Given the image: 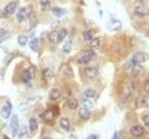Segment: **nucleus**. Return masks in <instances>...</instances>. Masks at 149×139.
Returning <instances> with one entry per match:
<instances>
[{
	"mask_svg": "<svg viewBox=\"0 0 149 139\" xmlns=\"http://www.w3.org/2000/svg\"><path fill=\"white\" fill-rule=\"evenodd\" d=\"M94 57H95L94 50H92V49L87 50V51L79 58V60H78V62L81 63V64H88V63L90 60H92Z\"/></svg>",
	"mask_w": 149,
	"mask_h": 139,
	"instance_id": "obj_1",
	"label": "nucleus"
},
{
	"mask_svg": "<svg viewBox=\"0 0 149 139\" xmlns=\"http://www.w3.org/2000/svg\"><path fill=\"white\" fill-rule=\"evenodd\" d=\"M31 15V10L30 7H23L19 10L17 13V20L19 22H24L27 18H29Z\"/></svg>",
	"mask_w": 149,
	"mask_h": 139,
	"instance_id": "obj_2",
	"label": "nucleus"
},
{
	"mask_svg": "<svg viewBox=\"0 0 149 139\" xmlns=\"http://www.w3.org/2000/svg\"><path fill=\"white\" fill-rule=\"evenodd\" d=\"M149 14V9L144 5H139L134 8V15L139 17V18H143Z\"/></svg>",
	"mask_w": 149,
	"mask_h": 139,
	"instance_id": "obj_3",
	"label": "nucleus"
},
{
	"mask_svg": "<svg viewBox=\"0 0 149 139\" xmlns=\"http://www.w3.org/2000/svg\"><path fill=\"white\" fill-rule=\"evenodd\" d=\"M11 111H12V106H11V103L10 101H7L5 103V105L3 106L1 111H0V114H1V117L3 119H8L10 118V114H11Z\"/></svg>",
	"mask_w": 149,
	"mask_h": 139,
	"instance_id": "obj_4",
	"label": "nucleus"
},
{
	"mask_svg": "<svg viewBox=\"0 0 149 139\" xmlns=\"http://www.w3.org/2000/svg\"><path fill=\"white\" fill-rule=\"evenodd\" d=\"M18 129H19V119H18V115L15 114L12 116L11 121H10V130L13 136H15L16 134H17Z\"/></svg>",
	"mask_w": 149,
	"mask_h": 139,
	"instance_id": "obj_5",
	"label": "nucleus"
},
{
	"mask_svg": "<svg viewBox=\"0 0 149 139\" xmlns=\"http://www.w3.org/2000/svg\"><path fill=\"white\" fill-rule=\"evenodd\" d=\"M130 132H131V134L132 136H134V137H141V136H143L144 134V127H142V126H140V125H134V126H132V127L131 128L130 130Z\"/></svg>",
	"mask_w": 149,
	"mask_h": 139,
	"instance_id": "obj_6",
	"label": "nucleus"
},
{
	"mask_svg": "<svg viewBox=\"0 0 149 139\" xmlns=\"http://www.w3.org/2000/svg\"><path fill=\"white\" fill-rule=\"evenodd\" d=\"M132 62L134 63V65H140L141 63H143L146 60V54H144L142 52H137L133 55V57L131 58Z\"/></svg>",
	"mask_w": 149,
	"mask_h": 139,
	"instance_id": "obj_7",
	"label": "nucleus"
},
{
	"mask_svg": "<svg viewBox=\"0 0 149 139\" xmlns=\"http://www.w3.org/2000/svg\"><path fill=\"white\" fill-rule=\"evenodd\" d=\"M84 73L89 79H93L95 77H97L99 71L96 68H94V67H87L84 70Z\"/></svg>",
	"mask_w": 149,
	"mask_h": 139,
	"instance_id": "obj_8",
	"label": "nucleus"
},
{
	"mask_svg": "<svg viewBox=\"0 0 149 139\" xmlns=\"http://www.w3.org/2000/svg\"><path fill=\"white\" fill-rule=\"evenodd\" d=\"M16 8H17V3L15 1H11L6 5L4 8V13H6V15H11L14 13Z\"/></svg>",
	"mask_w": 149,
	"mask_h": 139,
	"instance_id": "obj_9",
	"label": "nucleus"
},
{
	"mask_svg": "<svg viewBox=\"0 0 149 139\" xmlns=\"http://www.w3.org/2000/svg\"><path fill=\"white\" fill-rule=\"evenodd\" d=\"M48 38L51 44H58L59 43V32L52 31L51 33H49Z\"/></svg>",
	"mask_w": 149,
	"mask_h": 139,
	"instance_id": "obj_10",
	"label": "nucleus"
},
{
	"mask_svg": "<svg viewBox=\"0 0 149 139\" xmlns=\"http://www.w3.org/2000/svg\"><path fill=\"white\" fill-rule=\"evenodd\" d=\"M39 1H40V6H41L42 11L46 12V11H49V9H51V7H52L51 0H39Z\"/></svg>",
	"mask_w": 149,
	"mask_h": 139,
	"instance_id": "obj_11",
	"label": "nucleus"
},
{
	"mask_svg": "<svg viewBox=\"0 0 149 139\" xmlns=\"http://www.w3.org/2000/svg\"><path fill=\"white\" fill-rule=\"evenodd\" d=\"M79 116L82 118L83 120H89L90 117V111L88 108H81L79 109Z\"/></svg>",
	"mask_w": 149,
	"mask_h": 139,
	"instance_id": "obj_12",
	"label": "nucleus"
},
{
	"mask_svg": "<svg viewBox=\"0 0 149 139\" xmlns=\"http://www.w3.org/2000/svg\"><path fill=\"white\" fill-rule=\"evenodd\" d=\"M60 125L65 131H69L70 130V121L67 118H62L60 120Z\"/></svg>",
	"mask_w": 149,
	"mask_h": 139,
	"instance_id": "obj_13",
	"label": "nucleus"
},
{
	"mask_svg": "<svg viewBox=\"0 0 149 139\" xmlns=\"http://www.w3.org/2000/svg\"><path fill=\"white\" fill-rule=\"evenodd\" d=\"M66 105L70 109H76L78 107V101L76 98H70L67 100Z\"/></svg>",
	"mask_w": 149,
	"mask_h": 139,
	"instance_id": "obj_14",
	"label": "nucleus"
},
{
	"mask_svg": "<svg viewBox=\"0 0 149 139\" xmlns=\"http://www.w3.org/2000/svg\"><path fill=\"white\" fill-rule=\"evenodd\" d=\"M54 117H55V114H54V112H53V109H49V111H47L46 112L44 113V115H43L44 120L47 121H52V119Z\"/></svg>",
	"mask_w": 149,
	"mask_h": 139,
	"instance_id": "obj_15",
	"label": "nucleus"
},
{
	"mask_svg": "<svg viewBox=\"0 0 149 139\" xmlns=\"http://www.w3.org/2000/svg\"><path fill=\"white\" fill-rule=\"evenodd\" d=\"M65 9H64V8H61V7H53L52 8V14L56 16V17H62L64 16L65 14Z\"/></svg>",
	"mask_w": 149,
	"mask_h": 139,
	"instance_id": "obj_16",
	"label": "nucleus"
},
{
	"mask_svg": "<svg viewBox=\"0 0 149 139\" xmlns=\"http://www.w3.org/2000/svg\"><path fill=\"white\" fill-rule=\"evenodd\" d=\"M22 79L24 83H28L30 82V80L32 79V73L29 70H25L23 71V73L22 74Z\"/></svg>",
	"mask_w": 149,
	"mask_h": 139,
	"instance_id": "obj_17",
	"label": "nucleus"
},
{
	"mask_svg": "<svg viewBox=\"0 0 149 139\" xmlns=\"http://www.w3.org/2000/svg\"><path fill=\"white\" fill-rule=\"evenodd\" d=\"M61 96V92L58 89H52L51 92H49V98L51 100H57Z\"/></svg>",
	"mask_w": 149,
	"mask_h": 139,
	"instance_id": "obj_18",
	"label": "nucleus"
},
{
	"mask_svg": "<svg viewBox=\"0 0 149 139\" xmlns=\"http://www.w3.org/2000/svg\"><path fill=\"white\" fill-rule=\"evenodd\" d=\"M29 46H30V48L33 50L34 52H36L37 49H38V39L37 38H34L30 41V43H29Z\"/></svg>",
	"mask_w": 149,
	"mask_h": 139,
	"instance_id": "obj_19",
	"label": "nucleus"
},
{
	"mask_svg": "<svg viewBox=\"0 0 149 139\" xmlns=\"http://www.w3.org/2000/svg\"><path fill=\"white\" fill-rule=\"evenodd\" d=\"M83 95L87 98H94V96H96L97 93L94 89H87V90L84 91Z\"/></svg>",
	"mask_w": 149,
	"mask_h": 139,
	"instance_id": "obj_20",
	"label": "nucleus"
},
{
	"mask_svg": "<svg viewBox=\"0 0 149 139\" xmlns=\"http://www.w3.org/2000/svg\"><path fill=\"white\" fill-rule=\"evenodd\" d=\"M90 48L92 50H97L99 47H100V39L99 38H93L90 43Z\"/></svg>",
	"mask_w": 149,
	"mask_h": 139,
	"instance_id": "obj_21",
	"label": "nucleus"
},
{
	"mask_svg": "<svg viewBox=\"0 0 149 139\" xmlns=\"http://www.w3.org/2000/svg\"><path fill=\"white\" fill-rule=\"evenodd\" d=\"M29 128H30V130L32 132L36 131L37 128H38L37 121H36V119H34V118H32V119H30V121H29Z\"/></svg>",
	"mask_w": 149,
	"mask_h": 139,
	"instance_id": "obj_22",
	"label": "nucleus"
},
{
	"mask_svg": "<svg viewBox=\"0 0 149 139\" xmlns=\"http://www.w3.org/2000/svg\"><path fill=\"white\" fill-rule=\"evenodd\" d=\"M82 104H83V106L85 108H92L94 106L93 101L90 99V98H87L82 99Z\"/></svg>",
	"mask_w": 149,
	"mask_h": 139,
	"instance_id": "obj_23",
	"label": "nucleus"
},
{
	"mask_svg": "<svg viewBox=\"0 0 149 139\" xmlns=\"http://www.w3.org/2000/svg\"><path fill=\"white\" fill-rule=\"evenodd\" d=\"M111 24H112V26H110V28H111V30L112 31H118V30H119V29L121 28V23L118 22V20H114L113 22H111Z\"/></svg>",
	"mask_w": 149,
	"mask_h": 139,
	"instance_id": "obj_24",
	"label": "nucleus"
},
{
	"mask_svg": "<svg viewBox=\"0 0 149 139\" xmlns=\"http://www.w3.org/2000/svg\"><path fill=\"white\" fill-rule=\"evenodd\" d=\"M72 45H73V43H72V40H68L66 43L63 46V50L64 53H69L70 51H71L72 49Z\"/></svg>",
	"mask_w": 149,
	"mask_h": 139,
	"instance_id": "obj_25",
	"label": "nucleus"
},
{
	"mask_svg": "<svg viewBox=\"0 0 149 139\" xmlns=\"http://www.w3.org/2000/svg\"><path fill=\"white\" fill-rule=\"evenodd\" d=\"M143 71V68L141 67L140 65H136L133 67V70H132V74L134 75V76H138L141 73H142Z\"/></svg>",
	"mask_w": 149,
	"mask_h": 139,
	"instance_id": "obj_26",
	"label": "nucleus"
},
{
	"mask_svg": "<svg viewBox=\"0 0 149 139\" xmlns=\"http://www.w3.org/2000/svg\"><path fill=\"white\" fill-rule=\"evenodd\" d=\"M83 38L85 41H92L93 39L92 33L90 31H85L83 32Z\"/></svg>",
	"mask_w": 149,
	"mask_h": 139,
	"instance_id": "obj_27",
	"label": "nucleus"
},
{
	"mask_svg": "<svg viewBox=\"0 0 149 139\" xmlns=\"http://www.w3.org/2000/svg\"><path fill=\"white\" fill-rule=\"evenodd\" d=\"M66 35H67V31H66V29H64V28L61 29L59 32V43L65 38Z\"/></svg>",
	"mask_w": 149,
	"mask_h": 139,
	"instance_id": "obj_28",
	"label": "nucleus"
},
{
	"mask_svg": "<svg viewBox=\"0 0 149 139\" xmlns=\"http://www.w3.org/2000/svg\"><path fill=\"white\" fill-rule=\"evenodd\" d=\"M27 43V37L24 36V35H20L18 37V44L21 46H24Z\"/></svg>",
	"mask_w": 149,
	"mask_h": 139,
	"instance_id": "obj_29",
	"label": "nucleus"
},
{
	"mask_svg": "<svg viewBox=\"0 0 149 139\" xmlns=\"http://www.w3.org/2000/svg\"><path fill=\"white\" fill-rule=\"evenodd\" d=\"M29 19H30V24H31V27H35L36 24V17L34 13H31L30 17H29Z\"/></svg>",
	"mask_w": 149,
	"mask_h": 139,
	"instance_id": "obj_30",
	"label": "nucleus"
},
{
	"mask_svg": "<svg viewBox=\"0 0 149 139\" xmlns=\"http://www.w3.org/2000/svg\"><path fill=\"white\" fill-rule=\"evenodd\" d=\"M140 103L143 107H149V98H147V96L142 98V99H141V101H140Z\"/></svg>",
	"mask_w": 149,
	"mask_h": 139,
	"instance_id": "obj_31",
	"label": "nucleus"
},
{
	"mask_svg": "<svg viewBox=\"0 0 149 139\" xmlns=\"http://www.w3.org/2000/svg\"><path fill=\"white\" fill-rule=\"evenodd\" d=\"M7 38H9V33H8L6 30L2 29L1 30V39H0V42H2L3 40H5Z\"/></svg>",
	"mask_w": 149,
	"mask_h": 139,
	"instance_id": "obj_32",
	"label": "nucleus"
},
{
	"mask_svg": "<svg viewBox=\"0 0 149 139\" xmlns=\"http://www.w3.org/2000/svg\"><path fill=\"white\" fill-rule=\"evenodd\" d=\"M64 73L68 76H73V71L70 66H65V70H64Z\"/></svg>",
	"mask_w": 149,
	"mask_h": 139,
	"instance_id": "obj_33",
	"label": "nucleus"
},
{
	"mask_svg": "<svg viewBox=\"0 0 149 139\" xmlns=\"http://www.w3.org/2000/svg\"><path fill=\"white\" fill-rule=\"evenodd\" d=\"M142 121H143V123L146 126V127H149V115L146 114V115H144L142 117Z\"/></svg>",
	"mask_w": 149,
	"mask_h": 139,
	"instance_id": "obj_34",
	"label": "nucleus"
},
{
	"mask_svg": "<svg viewBox=\"0 0 149 139\" xmlns=\"http://www.w3.org/2000/svg\"><path fill=\"white\" fill-rule=\"evenodd\" d=\"M144 91H146V94H148V95H149V79H148V80H146V83H144Z\"/></svg>",
	"mask_w": 149,
	"mask_h": 139,
	"instance_id": "obj_35",
	"label": "nucleus"
},
{
	"mask_svg": "<svg viewBox=\"0 0 149 139\" xmlns=\"http://www.w3.org/2000/svg\"><path fill=\"white\" fill-rule=\"evenodd\" d=\"M86 139H97V136H95V134H90Z\"/></svg>",
	"mask_w": 149,
	"mask_h": 139,
	"instance_id": "obj_36",
	"label": "nucleus"
},
{
	"mask_svg": "<svg viewBox=\"0 0 149 139\" xmlns=\"http://www.w3.org/2000/svg\"><path fill=\"white\" fill-rule=\"evenodd\" d=\"M113 139H119V134L118 132H116L113 136Z\"/></svg>",
	"mask_w": 149,
	"mask_h": 139,
	"instance_id": "obj_37",
	"label": "nucleus"
},
{
	"mask_svg": "<svg viewBox=\"0 0 149 139\" xmlns=\"http://www.w3.org/2000/svg\"><path fill=\"white\" fill-rule=\"evenodd\" d=\"M70 139H77V138L74 136H70Z\"/></svg>",
	"mask_w": 149,
	"mask_h": 139,
	"instance_id": "obj_38",
	"label": "nucleus"
},
{
	"mask_svg": "<svg viewBox=\"0 0 149 139\" xmlns=\"http://www.w3.org/2000/svg\"><path fill=\"white\" fill-rule=\"evenodd\" d=\"M42 139H51V137H44V138H42Z\"/></svg>",
	"mask_w": 149,
	"mask_h": 139,
	"instance_id": "obj_39",
	"label": "nucleus"
}]
</instances>
